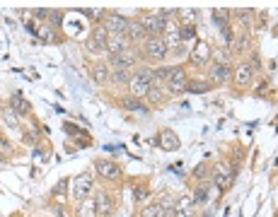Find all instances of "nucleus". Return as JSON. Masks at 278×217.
I'll return each mask as SVG.
<instances>
[{
	"mask_svg": "<svg viewBox=\"0 0 278 217\" xmlns=\"http://www.w3.org/2000/svg\"><path fill=\"white\" fill-rule=\"evenodd\" d=\"M141 53H143L145 61L160 63V61H165V58H167L169 48L165 46V41H162L160 36H148V39L141 43Z\"/></svg>",
	"mask_w": 278,
	"mask_h": 217,
	"instance_id": "1",
	"label": "nucleus"
},
{
	"mask_svg": "<svg viewBox=\"0 0 278 217\" xmlns=\"http://www.w3.org/2000/svg\"><path fill=\"white\" fill-rule=\"evenodd\" d=\"M138 22H141V27H143L145 36H162V32H165V27H167V22L169 20L160 17L157 12H145Z\"/></svg>",
	"mask_w": 278,
	"mask_h": 217,
	"instance_id": "2",
	"label": "nucleus"
},
{
	"mask_svg": "<svg viewBox=\"0 0 278 217\" xmlns=\"http://www.w3.org/2000/svg\"><path fill=\"white\" fill-rule=\"evenodd\" d=\"M92 188H95V181H92V176L89 174H80L73 179V186H70V195H73V200L80 203V200H85L89 193H92Z\"/></svg>",
	"mask_w": 278,
	"mask_h": 217,
	"instance_id": "3",
	"label": "nucleus"
},
{
	"mask_svg": "<svg viewBox=\"0 0 278 217\" xmlns=\"http://www.w3.org/2000/svg\"><path fill=\"white\" fill-rule=\"evenodd\" d=\"M128 24H131V20H126L123 15H116V12H107V17L102 22V27H104L111 36H121V34H126Z\"/></svg>",
	"mask_w": 278,
	"mask_h": 217,
	"instance_id": "4",
	"label": "nucleus"
},
{
	"mask_svg": "<svg viewBox=\"0 0 278 217\" xmlns=\"http://www.w3.org/2000/svg\"><path fill=\"white\" fill-rule=\"evenodd\" d=\"M135 58H138V56H135L133 48H126L121 53L109 56V65H111V70H133Z\"/></svg>",
	"mask_w": 278,
	"mask_h": 217,
	"instance_id": "5",
	"label": "nucleus"
},
{
	"mask_svg": "<svg viewBox=\"0 0 278 217\" xmlns=\"http://www.w3.org/2000/svg\"><path fill=\"white\" fill-rule=\"evenodd\" d=\"M95 169L100 174L102 179H107V181H116L121 172H119V167L111 162V159H95Z\"/></svg>",
	"mask_w": 278,
	"mask_h": 217,
	"instance_id": "6",
	"label": "nucleus"
},
{
	"mask_svg": "<svg viewBox=\"0 0 278 217\" xmlns=\"http://www.w3.org/2000/svg\"><path fill=\"white\" fill-rule=\"evenodd\" d=\"M196 203H194V198L191 195H181L177 203H174V217H196Z\"/></svg>",
	"mask_w": 278,
	"mask_h": 217,
	"instance_id": "7",
	"label": "nucleus"
},
{
	"mask_svg": "<svg viewBox=\"0 0 278 217\" xmlns=\"http://www.w3.org/2000/svg\"><path fill=\"white\" fill-rule=\"evenodd\" d=\"M213 184L218 186L222 193H225L227 188H233L235 179H233V174L227 172V167H225V164H218V167H215V174H213Z\"/></svg>",
	"mask_w": 278,
	"mask_h": 217,
	"instance_id": "8",
	"label": "nucleus"
},
{
	"mask_svg": "<svg viewBox=\"0 0 278 217\" xmlns=\"http://www.w3.org/2000/svg\"><path fill=\"white\" fill-rule=\"evenodd\" d=\"M157 145L162 147L165 152H174L179 150V138H177V133L172 128H165V130H160V135L155 138Z\"/></svg>",
	"mask_w": 278,
	"mask_h": 217,
	"instance_id": "9",
	"label": "nucleus"
},
{
	"mask_svg": "<svg viewBox=\"0 0 278 217\" xmlns=\"http://www.w3.org/2000/svg\"><path fill=\"white\" fill-rule=\"evenodd\" d=\"M162 41H165L167 48H177L179 43H181V39H179V24H174V22H167L165 32H162V36H160Z\"/></svg>",
	"mask_w": 278,
	"mask_h": 217,
	"instance_id": "10",
	"label": "nucleus"
},
{
	"mask_svg": "<svg viewBox=\"0 0 278 217\" xmlns=\"http://www.w3.org/2000/svg\"><path fill=\"white\" fill-rule=\"evenodd\" d=\"M211 61V46L206 41H199L196 43V48L191 51V63L194 65H206Z\"/></svg>",
	"mask_w": 278,
	"mask_h": 217,
	"instance_id": "11",
	"label": "nucleus"
},
{
	"mask_svg": "<svg viewBox=\"0 0 278 217\" xmlns=\"http://www.w3.org/2000/svg\"><path fill=\"white\" fill-rule=\"evenodd\" d=\"M95 205H97V215L109 217L114 212V198L109 193H97L95 195Z\"/></svg>",
	"mask_w": 278,
	"mask_h": 217,
	"instance_id": "12",
	"label": "nucleus"
},
{
	"mask_svg": "<svg viewBox=\"0 0 278 217\" xmlns=\"http://www.w3.org/2000/svg\"><path fill=\"white\" fill-rule=\"evenodd\" d=\"M252 77H254V68L249 65V61L247 63H240L237 65V70H235V82L240 87H247L249 82H252Z\"/></svg>",
	"mask_w": 278,
	"mask_h": 217,
	"instance_id": "13",
	"label": "nucleus"
},
{
	"mask_svg": "<svg viewBox=\"0 0 278 217\" xmlns=\"http://www.w3.org/2000/svg\"><path fill=\"white\" fill-rule=\"evenodd\" d=\"M126 48H131V43H128V39L126 36H111L109 34V39H107V53L109 56H116V53H121V51H126Z\"/></svg>",
	"mask_w": 278,
	"mask_h": 217,
	"instance_id": "14",
	"label": "nucleus"
},
{
	"mask_svg": "<svg viewBox=\"0 0 278 217\" xmlns=\"http://www.w3.org/2000/svg\"><path fill=\"white\" fill-rule=\"evenodd\" d=\"M85 46V53L87 56H102V53H107V41H102V39H97V36H89L87 41L82 43Z\"/></svg>",
	"mask_w": 278,
	"mask_h": 217,
	"instance_id": "15",
	"label": "nucleus"
},
{
	"mask_svg": "<svg viewBox=\"0 0 278 217\" xmlns=\"http://www.w3.org/2000/svg\"><path fill=\"white\" fill-rule=\"evenodd\" d=\"M230 77H233V68H230V65H220V63L211 65V80L213 82H227Z\"/></svg>",
	"mask_w": 278,
	"mask_h": 217,
	"instance_id": "16",
	"label": "nucleus"
},
{
	"mask_svg": "<svg viewBox=\"0 0 278 217\" xmlns=\"http://www.w3.org/2000/svg\"><path fill=\"white\" fill-rule=\"evenodd\" d=\"M123 36L128 39V43H133V41H145V39H148L138 20H131V24H128V29H126V34H123Z\"/></svg>",
	"mask_w": 278,
	"mask_h": 217,
	"instance_id": "17",
	"label": "nucleus"
},
{
	"mask_svg": "<svg viewBox=\"0 0 278 217\" xmlns=\"http://www.w3.org/2000/svg\"><path fill=\"white\" fill-rule=\"evenodd\" d=\"M109 65L107 63H95L92 65V80L97 85H109Z\"/></svg>",
	"mask_w": 278,
	"mask_h": 217,
	"instance_id": "18",
	"label": "nucleus"
},
{
	"mask_svg": "<svg viewBox=\"0 0 278 217\" xmlns=\"http://www.w3.org/2000/svg\"><path fill=\"white\" fill-rule=\"evenodd\" d=\"M12 111L17 114V116H27L29 111H32V104L22 97V94H12Z\"/></svg>",
	"mask_w": 278,
	"mask_h": 217,
	"instance_id": "19",
	"label": "nucleus"
},
{
	"mask_svg": "<svg viewBox=\"0 0 278 217\" xmlns=\"http://www.w3.org/2000/svg\"><path fill=\"white\" fill-rule=\"evenodd\" d=\"M208 195H211V184L206 181V184H199L194 188V195H191V198H194L196 205H206V203H208Z\"/></svg>",
	"mask_w": 278,
	"mask_h": 217,
	"instance_id": "20",
	"label": "nucleus"
},
{
	"mask_svg": "<svg viewBox=\"0 0 278 217\" xmlns=\"http://www.w3.org/2000/svg\"><path fill=\"white\" fill-rule=\"evenodd\" d=\"M119 106L121 108H126V111H138V114H148V108L141 104V99H135V97H123V99H119Z\"/></svg>",
	"mask_w": 278,
	"mask_h": 217,
	"instance_id": "21",
	"label": "nucleus"
},
{
	"mask_svg": "<svg viewBox=\"0 0 278 217\" xmlns=\"http://www.w3.org/2000/svg\"><path fill=\"white\" fill-rule=\"evenodd\" d=\"M78 217H97V205L95 198H85L78 203Z\"/></svg>",
	"mask_w": 278,
	"mask_h": 217,
	"instance_id": "22",
	"label": "nucleus"
},
{
	"mask_svg": "<svg viewBox=\"0 0 278 217\" xmlns=\"http://www.w3.org/2000/svg\"><path fill=\"white\" fill-rule=\"evenodd\" d=\"M131 80L143 82V85H153V68H150V65H141V68H135Z\"/></svg>",
	"mask_w": 278,
	"mask_h": 217,
	"instance_id": "23",
	"label": "nucleus"
},
{
	"mask_svg": "<svg viewBox=\"0 0 278 217\" xmlns=\"http://www.w3.org/2000/svg\"><path fill=\"white\" fill-rule=\"evenodd\" d=\"M172 70H174V65H160V68H153V85H162L169 80L172 75Z\"/></svg>",
	"mask_w": 278,
	"mask_h": 217,
	"instance_id": "24",
	"label": "nucleus"
},
{
	"mask_svg": "<svg viewBox=\"0 0 278 217\" xmlns=\"http://www.w3.org/2000/svg\"><path fill=\"white\" fill-rule=\"evenodd\" d=\"M213 82H206V80H189L187 82V92L191 94H206V92H211Z\"/></svg>",
	"mask_w": 278,
	"mask_h": 217,
	"instance_id": "25",
	"label": "nucleus"
},
{
	"mask_svg": "<svg viewBox=\"0 0 278 217\" xmlns=\"http://www.w3.org/2000/svg\"><path fill=\"white\" fill-rule=\"evenodd\" d=\"M131 77H133V70H111L109 82L111 85H128Z\"/></svg>",
	"mask_w": 278,
	"mask_h": 217,
	"instance_id": "26",
	"label": "nucleus"
},
{
	"mask_svg": "<svg viewBox=\"0 0 278 217\" xmlns=\"http://www.w3.org/2000/svg\"><path fill=\"white\" fill-rule=\"evenodd\" d=\"M230 10H222V8H218V10H213V22L218 24V29H222V27H230Z\"/></svg>",
	"mask_w": 278,
	"mask_h": 217,
	"instance_id": "27",
	"label": "nucleus"
},
{
	"mask_svg": "<svg viewBox=\"0 0 278 217\" xmlns=\"http://www.w3.org/2000/svg\"><path fill=\"white\" fill-rule=\"evenodd\" d=\"M34 34H36L41 41H46V43H56V41H58V39H56V34L51 32V27H49V24H39V29H36Z\"/></svg>",
	"mask_w": 278,
	"mask_h": 217,
	"instance_id": "28",
	"label": "nucleus"
},
{
	"mask_svg": "<svg viewBox=\"0 0 278 217\" xmlns=\"http://www.w3.org/2000/svg\"><path fill=\"white\" fill-rule=\"evenodd\" d=\"M0 116H3V121H5V126H8V128H20V116H17L12 108H3V114H0Z\"/></svg>",
	"mask_w": 278,
	"mask_h": 217,
	"instance_id": "29",
	"label": "nucleus"
},
{
	"mask_svg": "<svg viewBox=\"0 0 278 217\" xmlns=\"http://www.w3.org/2000/svg\"><path fill=\"white\" fill-rule=\"evenodd\" d=\"M128 89H131V97L141 99V97H145V94H148L150 85H143V82H135V80H131V82H128Z\"/></svg>",
	"mask_w": 278,
	"mask_h": 217,
	"instance_id": "30",
	"label": "nucleus"
},
{
	"mask_svg": "<svg viewBox=\"0 0 278 217\" xmlns=\"http://www.w3.org/2000/svg\"><path fill=\"white\" fill-rule=\"evenodd\" d=\"M179 39L181 41H194L196 39V27L194 24H179Z\"/></svg>",
	"mask_w": 278,
	"mask_h": 217,
	"instance_id": "31",
	"label": "nucleus"
},
{
	"mask_svg": "<svg viewBox=\"0 0 278 217\" xmlns=\"http://www.w3.org/2000/svg\"><path fill=\"white\" fill-rule=\"evenodd\" d=\"M187 82H189V80H167V89H169L172 94H184V92H187Z\"/></svg>",
	"mask_w": 278,
	"mask_h": 217,
	"instance_id": "32",
	"label": "nucleus"
},
{
	"mask_svg": "<svg viewBox=\"0 0 278 217\" xmlns=\"http://www.w3.org/2000/svg\"><path fill=\"white\" fill-rule=\"evenodd\" d=\"M174 203H177V200H174V198H172V195H162V198H160V200H157V205L162 207V210H165L167 212V217L172 215V212H174Z\"/></svg>",
	"mask_w": 278,
	"mask_h": 217,
	"instance_id": "33",
	"label": "nucleus"
},
{
	"mask_svg": "<svg viewBox=\"0 0 278 217\" xmlns=\"http://www.w3.org/2000/svg\"><path fill=\"white\" fill-rule=\"evenodd\" d=\"M141 217H167V212L162 210V207L157 205H148V207H143V212H141Z\"/></svg>",
	"mask_w": 278,
	"mask_h": 217,
	"instance_id": "34",
	"label": "nucleus"
},
{
	"mask_svg": "<svg viewBox=\"0 0 278 217\" xmlns=\"http://www.w3.org/2000/svg\"><path fill=\"white\" fill-rule=\"evenodd\" d=\"M235 17L240 20L242 27H252V17H254V12H252V10H237V12H235Z\"/></svg>",
	"mask_w": 278,
	"mask_h": 217,
	"instance_id": "35",
	"label": "nucleus"
},
{
	"mask_svg": "<svg viewBox=\"0 0 278 217\" xmlns=\"http://www.w3.org/2000/svg\"><path fill=\"white\" fill-rule=\"evenodd\" d=\"M211 172H213V169H211V164H208V162H201L199 167L194 169V176H196V179H206V176H208Z\"/></svg>",
	"mask_w": 278,
	"mask_h": 217,
	"instance_id": "36",
	"label": "nucleus"
},
{
	"mask_svg": "<svg viewBox=\"0 0 278 217\" xmlns=\"http://www.w3.org/2000/svg\"><path fill=\"white\" fill-rule=\"evenodd\" d=\"M66 188H68V179H61V181H58V184L51 188V195L61 198V195H66Z\"/></svg>",
	"mask_w": 278,
	"mask_h": 217,
	"instance_id": "37",
	"label": "nucleus"
},
{
	"mask_svg": "<svg viewBox=\"0 0 278 217\" xmlns=\"http://www.w3.org/2000/svg\"><path fill=\"white\" fill-rule=\"evenodd\" d=\"M49 27H61V22H63V12H58V10H51L49 12Z\"/></svg>",
	"mask_w": 278,
	"mask_h": 217,
	"instance_id": "38",
	"label": "nucleus"
},
{
	"mask_svg": "<svg viewBox=\"0 0 278 217\" xmlns=\"http://www.w3.org/2000/svg\"><path fill=\"white\" fill-rule=\"evenodd\" d=\"M145 97L150 99V101H162V92L157 89V85H150V89H148V94Z\"/></svg>",
	"mask_w": 278,
	"mask_h": 217,
	"instance_id": "39",
	"label": "nucleus"
},
{
	"mask_svg": "<svg viewBox=\"0 0 278 217\" xmlns=\"http://www.w3.org/2000/svg\"><path fill=\"white\" fill-rule=\"evenodd\" d=\"M92 36H97V39H102V41H107V39H109V32H107L102 24H97V27L92 29Z\"/></svg>",
	"mask_w": 278,
	"mask_h": 217,
	"instance_id": "40",
	"label": "nucleus"
},
{
	"mask_svg": "<svg viewBox=\"0 0 278 217\" xmlns=\"http://www.w3.org/2000/svg\"><path fill=\"white\" fill-rule=\"evenodd\" d=\"M145 195H148V188H145V186H135L133 188V200H143Z\"/></svg>",
	"mask_w": 278,
	"mask_h": 217,
	"instance_id": "41",
	"label": "nucleus"
},
{
	"mask_svg": "<svg viewBox=\"0 0 278 217\" xmlns=\"http://www.w3.org/2000/svg\"><path fill=\"white\" fill-rule=\"evenodd\" d=\"M24 142H27V145H32V147H36V142H39L36 133H24Z\"/></svg>",
	"mask_w": 278,
	"mask_h": 217,
	"instance_id": "42",
	"label": "nucleus"
},
{
	"mask_svg": "<svg viewBox=\"0 0 278 217\" xmlns=\"http://www.w3.org/2000/svg\"><path fill=\"white\" fill-rule=\"evenodd\" d=\"M49 12H51V10H46V8H39V10H34V17H36V20H46V17H49Z\"/></svg>",
	"mask_w": 278,
	"mask_h": 217,
	"instance_id": "43",
	"label": "nucleus"
},
{
	"mask_svg": "<svg viewBox=\"0 0 278 217\" xmlns=\"http://www.w3.org/2000/svg\"><path fill=\"white\" fill-rule=\"evenodd\" d=\"M34 159H36V162H44V159H46V152L39 150V147H34Z\"/></svg>",
	"mask_w": 278,
	"mask_h": 217,
	"instance_id": "44",
	"label": "nucleus"
},
{
	"mask_svg": "<svg viewBox=\"0 0 278 217\" xmlns=\"http://www.w3.org/2000/svg\"><path fill=\"white\" fill-rule=\"evenodd\" d=\"M247 46H249V36H247V34H245V36L240 39V46H237V51H245Z\"/></svg>",
	"mask_w": 278,
	"mask_h": 217,
	"instance_id": "45",
	"label": "nucleus"
},
{
	"mask_svg": "<svg viewBox=\"0 0 278 217\" xmlns=\"http://www.w3.org/2000/svg\"><path fill=\"white\" fill-rule=\"evenodd\" d=\"M187 53V46H184V43H179L177 48H174V56H184Z\"/></svg>",
	"mask_w": 278,
	"mask_h": 217,
	"instance_id": "46",
	"label": "nucleus"
},
{
	"mask_svg": "<svg viewBox=\"0 0 278 217\" xmlns=\"http://www.w3.org/2000/svg\"><path fill=\"white\" fill-rule=\"evenodd\" d=\"M54 212H56L58 217H66V210H63L61 205H54Z\"/></svg>",
	"mask_w": 278,
	"mask_h": 217,
	"instance_id": "47",
	"label": "nucleus"
},
{
	"mask_svg": "<svg viewBox=\"0 0 278 217\" xmlns=\"http://www.w3.org/2000/svg\"><path fill=\"white\" fill-rule=\"evenodd\" d=\"M0 147H3V150H10V142L5 140V138H0Z\"/></svg>",
	"mask_w": 278,
	"mask_h": 217,
	"instance_id": "48",
	"label": "nucleus"
},
{
	"mask_svg": "<svg viewBox=\"0 0 278 217\" xmlns=\"http://www.w3.org/2000/svg\"><path fill=\"white\" fill-rule=\"evenodd\" d=\"M266 85H268V82H259V85H256V92H264V89H266Z\"/></svg>",
	"mask_w": 278,
	"mask_h": 217,
	"instance_id": "49",
	"label": "nucleus"
},
{
	"mask_svg": "<svg viewBox=\"0 0 278 217\" xmlns=\"http://www.w3.org/2000/svg\"><path fill=\"white\" fill-rule=\"evenodd\" d=\"M203 217H213V215H211V212H206V215H203Z\"/></svg>",
	"mask_w": 278,
	"mask_h": 217,
	"instance_id": "50",
	"label": "nucleus"
},
{
	"mask_svg": "<svg viewBox=\"0 0 278 217\" xmlns=\"http://www.w3.org/2000/svg\"><path fill=\"white\" fill-rule=\"evenodd\" d=\"M0 162H3V154H0Z\"/></svg>",
	"mask_w": 278,
	"mask_h": 217,
	"instance_id": "51",
	"label": "nucleus"
},
{
	"mask_svg": "<svg viewBox=\"0 0 278 217\" xmlns=\"http://www.w3.org/2000/svg\"><path fill=\"white\" fill-rule=\"evenodd\" d=\"M0 114H3V108H0Z\"/></svg>",
	"mask_w": 278,
	"mask_h": 217,
	"instance_id": "52",
	"label": "nucleus"
},
{
	"mask_svg": "<svg viewBox=\"0 0 278 217\" xmlns=\"http://www.w3.org/2000/svg\"><path fill=\"white\" fill-rule=\"evenodd\" d=\"M15 217H17V215H15Z\"/></svg>",
	"mask_w": 278,
	"mask_h": 217,
	"instance_id": "53",
	"label": "nucleus"
}]
</instances>
